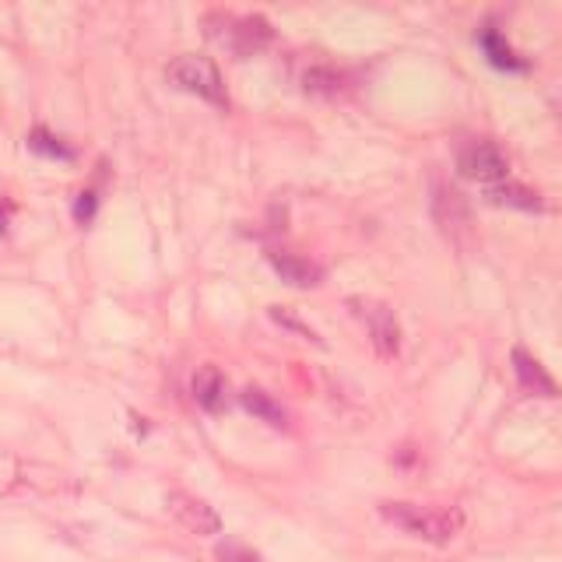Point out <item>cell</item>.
<instances>
[{
	"label": "cell",
	"instance_id": "2",
	"mask_svg": "<svg viewBox=\"0 0 562 562\" xmlns=\"http://www.w3.org/2000/svg\"><path fill=\"white\" fill-rule=\"evenodd\" d=\"M166 77H169V82H173L176 88L191 91V96L205 99V102H211V106H222V109L229 106V99H225V85H222V74H218L215 60H208V57H200V53H183V57H176L173 64L166 68Z\"/></svg>",
	"mask_w": 562,
	"mask_h": 562
},
{
	"label": "cell",
	"instance_id": "13",
	"mask_svg": "<svg viewBox=\"0 0 562 562\" xmlns=\"http://www.w3.org/2000/svg\"><path fill=\"white\" fill-rule=\"evenodd\" d=\"M303 85L309 96H320V99H338V96H345V74H338L334 68H309L306 77H303Z\"/></svg>",
	"mask_w": 562,
	"mask_h": 562
},
{
	"label": "cell",
	"instance_id": "6",
	"mask_svg": "<svg viewBox=\"0 0 562 562\" xmlns=\"http://www.w3.org/2000/svg\"><path fill=\"white\" fill-rule=\"evenodd\" d=\"M225 25H229V33L222 36V42L229 46L232 53L236 57H249V53H257L260 46H268L271 39H274V28L264 22V19H240V22H229L225 19Z\"/></svg>",
	"mask_w": 562,
	"mask_h": 562
},
{
	"label": "cell",
	"instance_id": "7",
	"mask_svg": "<svg viewBox=\"0 0 562 562\" xmlns=\"http://www.w3.org/2000/svg\"><path fill=\"white\" fill-rule=\"evenodd\" d=\"M432 215H436V222H440V229L447 232V236H461V232L472 225V211H467L464 197L454 191V186H447V183L436 186Z\"/></svg>",
	"mask_w": 562,
	"mask_h": 562
},
{
	"label": "cell",
	"instance_id": "12",
	"mask_svg": "<svg viewBox=\"0 0 562 562\" xmlns=\"http://www.w3.org/2000/svg\"><path fill=\"white\" fill-rule=\"evenodd\" d=\"M240 401H243V408L249 412V415H257L260 422H271L274 429H285V408H281V404L271 398V394H264V390H257V387H246L243 394H240Z\"/></svg>",
	"mask_w": 562,
	"mask_h": 562
},
{
	"label": "cell",
	"instance_id": "8",
	"mask_svg": "<svg viewBox=\"0 0 562 562\" xmlns=\"http://www.w3.org/2000/svg\"><path fill=\"white\" fill-rule=\"evenodd\" d=\"M513 372H517V383H521L524 394H535V398H559L555 380L549 377V372H545V366H541L530 352L513 349Z\"/></svg>",
	"mask_w": 562,
	"mask_h": 562
},
{
	"label": "cell",
	"instance_id": "4",
	"mask_svg": "<svg viewBox=\"0 0 562 562\" xmlns=\"http://www.w3.org/2000/svg\"><path fill=\"white\" fill-rule=\"evenodd\" d=\"M349 306L355 309V317L366 323L372 349H377L383 358H394L401 349V327H398L394 309L380 300H352Z\"/></svg>",
	"mask_w": 562,
	"mask_h": 562
},
{
	"label": "cell",
	"instance_id": "10",
	"mask_svg": "<svg viewBox=\"0 0 562 562\" xmlns=\"http://www.w3.org/2000/svg\"><path fill=\"white\" fill-rule=\"evenodd\" d=\"M225 394H229V390H225V377L215 366H200L194 372V401L205 412H211V415L222 412L225 408Z\"/></svg>",
	"mask_w": 562,
	"mask_h": 562
},
{
	"label": "cell",
	"instance_id": "1",
	"mask_svg": "<svg viewBox=\"0 0 562 562\" xmlns=\"http://www.w3.org/2000/svg\"><path fill=\"white\" fill-rule=\"evenodd\" d=\"M383 521L394 527L408 530V535L422 541H436L443 545L457 535L464 527V513L457 506H418V503H383L380 506Z\"/></svg>",
	"mask_w": 562,
	"mask_h": 562
},
{
	"label": "cell",
	"instance_id": "17",
	"mask_svg": "<svg viewBox=\"0 0 562 562\" xmlns=\"http://www.w3.org/2000/svg\"><path fill=\"white\" fill-rule=\"evenodd\" d=\"M96 205H99V200H96V194H91V191H85L82 197H77V205H74V218H77V222H91V215H96Z\"/></svg>",
	"mask_w": 562,
	"mask_h": 562
},
{
	"label": "cell",
	"instance_id": "16",
	"mask_svg": "<svg viewBox=\"0 0 562 562\" xmlns=\"http://www.w3.org/2000/svg\"><path fill=\"white\" fill-rule=\"evenodd\" d=\"M218 559H225V562H260L254 552H246L243 545H232V541H225L222 549H218Z\"/></svg>",
	"mask_w": 562,
	"mask_h": 562
},
{
	"label": "cell",
	"instance_id": "11",
	"mask_svg": "<svg viewBox=\"0 0 562 562\" xmlns=\"http://www.w3.org/2000/svg\"><path fill=\"white\" fill-rule=\"evenodd\" d=\"M486 200L489 205H503V208H521V211H541V197L535 191H527L521 183H496V186H486Z\"/></svg>",
	"mask_w": 562,
	"mask_h": 562
},
{
	"label": "cell",
	"instance_id": "9",
	"mask_svg": "<svg viewBox=\"0 0 562 562\" xmlns=\"http://www.w3.org/2000/svg\"><path fill=\"white\" fill-rule=\"evenodd\" d=\"M271 268L278 271L281 281H289L295 289H314L320 285V264H314L309 257H300V254H285V249H271Z\"/></svg>",
	"mask_w": 562,
	"mask_h": 562
},
{
	"label": "cell",
	"instance_id": "15",
	"mask_svg": "<svg viewBox=\"0 0 562 562\" xmlns=\"http://www.w3.org/2000/svg\"><path fill=\"white\" fill-rule=\"evenodd\" d=\"M33 151H42V155H57V159H71V148L64 145H57V137L53 134H46V131H33Z\"/></svg>",
	"mask_w": 562,
	"mask_h": 562
},
{
	"label": "cell",
	"instance_id": "5",
	"mask_svg": "<svg viewBox=\"0 0 562 562\" xmlns=\"http://www.w3.org/2000/svg\"><path fill=\"white\" fill-rule=\"evenodd\" d=\"M169 510H173V517L191 530V535H218L222 530V521H218V513L208 506V503H200V499L194 496H186V492H176V496H169Z\"/></svg>",
	"mask_w": 562,
	"mask_h": 562
},
{
	"label": "cell",
	"instance_id": "3",
	"mask_svg": "<svg viewBox=\"0 0 562 562\" xmlns=\"http://www.w3.org/2000/svg\"><path fill=\"white\" fill-rule=\"evenodd\" d=\"M457 169H461V176H467V180L496 186V183L506 180L510 159H506V151L496 145V140L475 137V140H464V145L457 148Z\"/></svg>",
	"mask_w": 562,
	"mask_h": 562
},
{
	"label": "cell",
	"instance_id": "14",
	"mask_svg": "<svg viewBox=\"0 0 562 562\" xmlns=\"http://www.w3.org/2000/svg\"><path fill=\"white\" fill-rule=\"evenodd\" d=\"M481 46H486V53L496 68L503 71H524V60H517V53L510 50V46L503 42V36L496 33V28H489V33H481Z\"/></svg>",
	"mask_w": 562,
	"mask_h": 562
}]
</instances>
